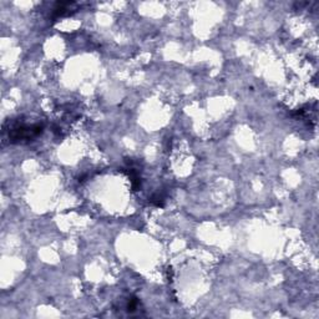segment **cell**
Segmentation results:
<instances>
[{
	"instance_id": "2",
	"label": "cell",
	"mask_w": 319,
	"mask_h": 319,
	"mask_svg": "<svg viewBox=\"0 0 319 319\" xmlns=\"http://www.w3.org/2000/svg\"><path fill=\"white\" fill-rule=\"evenodd\" d=\"M76 3L74 2H61V3H56L53 9V19H59L62 18V16H68L71 15L73 13L76 12Z\"/></svg>"
},
{
	"instance_id": "1",
	"label": "cell",
	"mask_w": 319,
	"mask_h": 319,
	"mask_svg": "<svg viewBox=\"0 0 319 319\" xmlns=\"http://www.w3.org/2000/svg\"><path fill=\"white\" fill-rule=\"evenodd\" d=\"M43 133V125L34 123V125H24V123H15L12 129H9L10 142L30 141Z\"/></svg>"
},
{
	"instance_id": "3",
	"label": "cell",
	"mask_w": 319,
	"mask_h": 319,
	"mask_svg": "<svg viewBox=\"0 0 319 319\" xmlns=\"http://www.w3.org/2000/svg\"><path fill=\"white\" fill-rule=\"evenodd\" d=\"M150 201L153 203V205L157 206V207H164V205H165V197L160 194L153 195V196L150 199Z\"/></svg>"
}]
</instances>
